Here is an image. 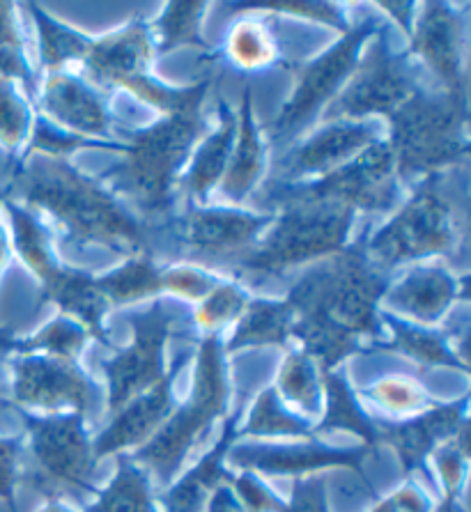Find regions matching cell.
Masks as SVG:
<instances>
[{"instance_id":"cell-1","label":"cell","mask_w":471,"mask_h":512,"mask_svg":"<svg viewBox=\"0 0 471 512\" xmlns=\"http://www.w3.org/2000/svg\"><path fill=\"white\" fill-rule=\"evenodd\" d=\"M5 196L35 214L49 216L69 246L104 248L122 255V260L152 251L150 223L115 196L99 177L83 173L67 157L23 154L14 161Z\"/></svg>"},{"instance_id":"cell-2","label":"cell","mask_w":471,"mask_h":512,"mask_svg":"<svg viewBox=\"0 0 471 512\" xmlns=\"http://www.w3.org/2000/svg\"><path fill=\"white\" fill-rule=\"evenodd\" d=\"M469 186L467 164L432 173L412 184V193L400 200L380 228L361 248L377 269L396 271L453 253L467 251Z\"/></svg>"},{"instance_id":"cell-3","label":"cell","mask_w":471,"mask_h":512,"mask_svg":"<svg viewBox=\"0 0 471 512\" xmlns=\"http://www.w3.org/2000/svg\"><path fill=\"white\" fill-rule=\"evenodd\" d=\"M203 106H187L129 131L122 141V159L99 175L145 223L173 219L182 173L193 147L207 134Z\"/></svg>"},{"instance_id":"cell-4","label":"cell","mask_w":471,"mask_h":512,"mask_svg":"<svg viewBox=\"0 0 471 512\" xmlns=\"http://www.w3.org/2000/svg\"><path fill=\"white\" fill-rule=\"evenodd\" d=\"M391 274L366 258L361 242H354L331 258L306 267L285 294L295 317L331 324L359 338L366 349L384 340L380 304Z\"/></svg>"},{"instance_id":"cell-5","label":"cell","mask_w":471,"mask_h":512,"mask_svg":"<svg viewBox=\"0 0 471 512\" xmlns=\"http://www.w3.org/2000/svg\"><path fill=\"white\" fill-rule=\"evenodd\" d=\"M230 402L233 382L228 356L223 352V336L198 338L187 400L177 402L164 428L148 444L131 453V460L150 473L154 490L164 492L180 476L193 448L230 414Z\"/></svg>"},{"instance_id":"cell-6","label":"cell","mask_w":471,"mask_h":512,"mask_svg":"<svg viewBox=\"0 0 471 512\" xmlns=\"http://www.w3.org/2000/svg\"><path fill=\"white\" fill-rule=\"evenodd\" d=\"M269 212H274L272 226L242 258L219 269L221 276L235 271V281H265L311 267L350 246L359 216L352 207L324 200H279Z\"/></svg>"},{"instance_id":"cell-7","label":"cell","mask_w":471,"mask_h":512,"mask_svg":"<svg viewBox=\"0 0 471 512\" xmlns=\"http://www.w3.org/2000/svg\"><path fill=\"white\" fill-rule=\"evenodd\" d=\"M384 122L386 143L403 186L469 161V102L465 99L437 88H419Z\"/></svg>"},{"instance_id":"cell-8","label":"cell","mask_w":471,"mask_h":512,"mask_svg":"<svg viewBox=\"0 0 471 512\" xmlns=\"http://www.w3.org/2000/svg\"><path fill=\"white\" fill-rule=\"evenodd\" d=\"M23 423V478L44 494L74 506H88L99 492L95 434L83 414H28L14 409Z\"/></svg>"},{"instance_id":"cell-9","label":"cell","mask_w":471,"mask_h":512,"mask_svg":"<svg viewBox=\"0 0 471 512\" xmlns=\"http://www.w3.org/2000/svg\"><path fill=\"white\" fill-rule=\"evenodd\" d=\"M384 23L386 21L375 10L364 14L329 49L320 51L318 56L295 69V85H292L290 97L269 124V131H265L269 141H290L320 120L324 108L341 95L366 44L380 33Z\"/></svg>"},{"instance_id":"cell-10","label":"cell","mask_w":471,"mask_h":512,"mask_svg":"<svg viewBox=\"0 0 471 512\" xmlns=\"http://www.w3.org/2000/svg\"><path fill=\"white\" fill-rule=\"evenodd\" d=\"M421 69L407 49L391 42V26L366 44L354 72L343 85L341 95L331 102L318 122L331 120H386L403 106L421 85Z\"/></svg>"},{"instance_id":"cell-11","label":"cell","mask_w":471,"mask_h":512,"mask_svg":"<svg viewBox=\"0 0 471 512\" xmlns=\"http://www.w3.org/2000/svg\"><path fill=\"white\" fill-rule=\"evenodd\" d=\"M125 322L131 329L127 347L113 349V356L102 361L106 377V416L115 414L136 395L152 389L168 375L171 363L166 359L168 340L184 310L164 297L150 301L145 308H129Z\"/></svg>"},{"instance_id":"cell-12","label":"cell","mask_w":471,"mask_h":512,"mask_svg":"<svg viewBox=\"0 0 471 512\" xmlns=\"http://www.w3.org/2000/svg\"><path fill=\"white\" fill-rule=\"evenodd\" d=\"M12 409L28 414H83L88 421L106 414V391L81 361L44 354L7 356Z\"/></svg>"},{"instance_id":"cell-13","label":"cell","mask_w":471,"mask_h":512,"mask_svg":"<svg viewBox=\"0 0 471 512\" xmlns=\"http://www.w3.org/2000/svg\"><path fill=\"white\" fill-rule=\"evenodd\" d=\"M396 161L386 138L368 145L357 159L320 180L304 184H274L267 191V207L279 200H324L352 207L354 212L391 214L403 200Z\"/></svg>"},{"instance_id":"cell-14","label":"cell","mask_w":471,"mask_h":512,"mask_svg":"<svg viewBox=\"0 0 471 512\" xmlns=\"http://www.w3.org/2000/svg\"><path fill=\"white\" fill-rule=\"evenodd\" d=\"M274 212H253L233 205H187L182 216H173L166 230L175 237L189 262H198L214 271L258 244L272 226Z\"/></svg>"},{"instance_id":"cell-15","label":"cell","mask_w":471,"mask_h":512,"mask_svg":"<svg viewBox=\"0 0 471 512\" xmlns=\"http://www.w3.org/2000/svg\"><path fill=\"white\" fill-rule=\"evenodd\" d=\"M375 455V448L364 444L336 446L324 439L299 441H235L228 451L230 471H253L269 478H308L327 471H352L361 483L370 487L366 478V462Z\"/></svg>"},{"instance_id":"cell-16","label":"cell","mask_w":471,"mask_h":512,"mask_svg":"<svg viewBox=\"0 0 471 512\" xmlns=\"http://www.w3.org/2000/svg\"><path fill=\"white\" fill-rule=\"evenodd\" d=\"M467 10V3H419L405 46L419 69L430 74L432 88L465 102H469Z\"/></svg>"},{"instance_id":"cell-17","label":"cell","mask_w":471,"mask_h":512,"mask_svg":"<svg viewBox=\"0 0 471 512\" xmlns=\"http://www.w3.org/2000/svg\"><path fill=\"white\" fill-rule=\"evenodd\" d=\"M386 138L382 120L320 122L311 134L290 147L279 161L276 184H304L334 173L357 159L368 145Z\"/></svg>"},{"instance_id":"cell-18","label":"cell","mask_w":471,"mask_h":512,"mask_svg":"<svg viewBox=\"0 0 471 512\" xmlns=\"http://www.w3.org/2000/svg\"><path fill=\"white\" fill-rule=\"evenodd\" d=\"M469 299V274H455L439 260L419 262L391 278L380 308L421 327H442L458 304Z\"/></svg>"},{"instance_id":"cell-19","label":"cell","mask_w":471,"mask_h":512,"mask_svg":"<svg viewBox=\"0 0 471 512\" xmlns=\"http://www.w3.org/2000/svg\"><path fill=\"white\" fill-rule=\"evenodd\" d=\"M35 108L46 122L65 134L95 143L122 145L115 138V122L106 92L76 69L46 74L44 83L37 88Z\"/></svg>"},{"instance_id":"cell-20","label":"cell","mask_w":471,"mask_h":512,"mask_svg":"<svg viewBox=\"0 0 471 512\" xmlns=\"http://www.w3.org/2000/svg\"><path fill=\"white\" fill-rule=\"evenodd\" d=\"M193 361V352H180L168 368V375L161 379L134 400H129L125 407L108 416V423L95 434L92 448H95V460L102 464L106 457L131 455L138 448L148 444L164 423L171 418L177 407L175 382Z\"/></svg>"},{"instance_id":"cell-21","label":"cell","mask_w":471,"mask_h":512,"mask_svg":"<svg viewBox=\"0 0 471 512\" xmlns=\"http://www.w3.org/2000/svg\"><path fill=\"white\" fill-rule=\"evenodd\" d=\"M469 398L471 395L465 393L455 400H439L435 407L405 421L377 418L380 446L396 453L405 478L426 473L432 451L469 423Z\"/></svg>"},{"instance_id":"cell-22","label":"cell","mask_w":471,"mask_h":512,"mask_svg":"<svg viewBox=\"0 0 471 512\" xmlns=\"http://www.w3.org/2000/svg\"><path fill=\"white\" fill-rule=\"evenodd\" d=\"M380 322L384 329V340L377 345V349L403 356L421 370L449 368L469 377L467 317L460 324H455L453 329L421 327V324L405 322L396 315L386 313V310H380Z\"/></svg>"},{"instance_id":"cell-23","label":"cell","mask_w":471,"mask_h":512,"mask_svg":"<svg viewBox=\"0 0 471 512\" xmlns=\"http://www.w3.org/2000/svg\"><path fill=\"white\" fill-rule=\"evenodd\" d=\"M154 60L157 51H154L150 23L134 19L102 37H92L81 69L92 85L106 92L122 79L152 72Z\"/></svg>"},{"instance_id":"cell-24","label":"cell","mask_w":471,"mask_h":512,"mask_svg":"<svg viewBox=\"0 0 471 512\" xmlns=\"http://www.w3.org/2000/svg\"><path fill=\"white\" fill-rule=\"evenodd\" d=\"M235 118L237 129L233 152H230L226 175H223V180L216 191H219L230 205L239 207L258 189V184L262 182V177H265L269 164L267 134L258 120L251 85H244L242 88Z\"/></svg>"},{"instance_id":"cell-25","label":"cell","mask_w":471,"mask_h":512,"mask_svg":"<svg viewBox=\"0 0 471 512\" xmlns=\"http://www.w3.org/2000/svg\"><path fill=\"white\" fill-rule=\"evenodd\" d=\"M242 414H228L221 423L219 439L210 446V451L200 455L196 464L184 469L164 492H159L161 512H203L210 494L223 480H228V451L235 446L237 425Z\"/></svg>"},{"instance_id":"cell-26","label":"cell","mask_w":471,"mask_h":512,"mask_svg":"<svg viewBox=\"0 0 471 512\" xmlns=\"http://www.w3.org/2000/svg\"><path fill=\"white\" fill-rule=\"evenodd\" d=\"M237 118L233 106L228 102H219L216 108V127L200 138L193 147L191 159L184 168L180 180V193L187 198V205H210V196L219 189V184L226 175L230 152L235 143Z\"/></svg>"},{"instance_id":"cell-27","label":"cell","mask_w":471,"mask_h":512,"mask_svg":"<svg viewBox=\"0 0 471 512\" xmlns=\"http://www.w3.org/2000/svg\"><path fill=\"white\" fill-rule=\"evenodd\" d=\"M40 297L42 304H53L58 308V313L83 324L95 343L115 349L106 333V315L111 310V304L99 290L97 274H92L88 269L65 265L49 283L40 287Z\"/></svg>"},{"instance_id":"cell-28","label":"cell","mask_w":471,"mask_h":512,"mask_svg":"<svg viewBox=\"0 0 471 512\" xmlns=\"http://www.w3.org/2000/svg\"><path fill=\"white\" fill-rule=\"evenodd\" d=\"M3 216L10 226V244L12 255H17V260L35 278L37 285L44 287L65 267V262L58 258L56 251V237L49 223H46L40 214H35L33 209L23 207L17 200L7 198L3 193Z\"/></svg>"},{"instance_id":"cell-29","label":"cell","mask_w":471,"mask_h":512,"mask_svg":"<svg viewBox=\"0 0 471 512\" xmlns=\"http://www.w3.org/2000/svg\"><path fill=\"white\" fill-rule=\"evenodd\" d=\"M207 58L226 60L242 74H260L281 65L283 49L269 17L258 12H242L226 30L221 49L207 53Z\"/></svg>"},{"instance_id":"cell-30","label":"cell","mask_w":471,"mask_h":512,"mask_svg":"<svg viewBox=\"0 0 471 512\" xmlns=\"http://www.w3.org/2000/svg\"><path fill=\"white\" fill-rule=\"evenodd\" d=\"M324 384V405L322 416L315 423V437L324 439L327 434H352L359 439V444L380 448V432H377V418H373L361 405L347 370L336 368L322 372Z\"/></svg>"},{"instance_id":"cell-31","label":"cell","mask_w":471,"mask_h":512,"mask_svg":"<svg viewBox=\"0 0 471 512\" xmlns=\"http://www.w3.org/2000/svg\"><path fill=\"white\" fill-rule=\"evenodd\" d=\"M295 322V310L285 299L251 297L249 306L233 324L230 336H223V352L230 359L244 349L260 347H290V329Z\"/></svg>"},{"instance_id":"cell-32","label":"cell","mask_w":471,"mask_h":512,"mask_svg":"<svg viewBox=\"0 0 471 512\" xmlns=\"http://www.w3.org/2000/svg\"><path fill=\"white\" fill-rule=\"evenodd\" d=\"M272 389L290 411H295L297 416L306 418L313 425L318 423L324 405L322 370L297 345H290L283 352Z\"/></svg>"},{"instance_id":"cell-33","label":"cell","mask_w":471,"mask_h":512,"mask_svg":"<svg viewBox=\"0 0 471 512\" xmlns=\"http://www.w3.org/2000/svg\"><path fill=\"white\" fill-rule=\"evenodd\" d=\"M30 14L37 30V56L44 74L67 72V67H81L86 60L92 35L83 33L81 28L72 26L63 19L53 17L42 5L26 3L21 5Z\"/></svg>"},{"instance_id":"cell-34","label":"cell","mask_w":471,"mask_h":512,"mask_svg":"<svg viewBox=\"0 0 471 512\" xmlns=\"http://www.w3.org/2000/svg\"><path fill=\"white\" fill-rule=\"evenodd\" d=\"M313 437L315 425L285 407L272 384L260 389L237 425L239 441H299Z\"/></svg>"},{"instance_id":"cell-35","label":"cell","mask_w":471,"mask_h":512,"mask_svg":"<svg viewBox=\"0 0 471 512\" xmlns=\"http://www.w3.org/2000/svg\"><path fill=\"white\" fill-rule=\"evenodd\" d=\"M86 512H161L157 490L150 473L131 455H115V471L104 487H99Z\"/></svg>"},{"instance_id":"cell-36","label":"cell","mask_w":471,"mask_h":512,"mask_svg":"<svg viewBox=\"0 0 471 512\" xmlns=\"http://www.w3.org/2000/svg\"><path fill=\"white\" fill-rule=\"evenodd\" d=\"M97 285L111 308H134L143 301L164 297L161 265L152 251L129 255L106 274H97Z\"/></svg>"},{"instance_id":"cell-37","label":"cell","mask_w":471,"mask_h":512,"mask_svg":"<svg viewBox=\"0 0 471 512\" xmlns=\"http://www.w3.org/2000/svg\"><path fill=\"white\" fill-rule=\"evenodd\" d=\"M90 340V333L83 324L58 313L30 336H10V333L0 331V354H44L56 356V359L81 361V354L86 352Z\"/></svg>"},{"instance_id":"cell-38","label":"cell","mask_w":471,"mask_h":512,"mask_svg":"<svg viewBox=\"0 0 471 512\" xmlns=\"http://www.w3.org/2000/svg\"><path fill=\"white\" fill-rule=\"evenodd\" d=\"M210 10L205 0H171L150 23L157 58L177 49L212 51V44L203 37V21Z\"/></svg>"},{"instance_id":"cell-39","label":"cell","mask_w":471,"mask_h":512,"mask_svg":"<svg viewBox=\"0 0 471 512\" xmlns=\"http://www.w3.org/2000/svg\"><path fill=\"white\" fill-rule=\"evenodd\" d=\"M359 398L370 402L386 421H405L437 405V398L419 377L407 372H389L357 389Z\"/></svg>"},{"instance_id":"cell-40","label":"cell","mask_w":471,"mask_h":512,"mask_svg":"<svg viewBox=\"0 0 471 512\" xmlns=\"http://www.w3.org/2000/svg\"><path fill=\"white\" fill-rule=\"evenodd\" d=\"M212 88V79L193 81L189 85H171L161 81L154 72H143L129 79H122L113 85V90H122L136 99L138 104H145L159 113V118L182 111L193 104H205L207 92Z\"/></svg>"},{"instance_id":"cell-41","label":"cell","mask_w":471,"mask_h":512,"mask_svg":"<svg viewBox=\"0 0 471 512\" xmlns=\"http://www.w3.org/2000/svg\"><path fill=\"white\" fill-rule=\"evenodd\" d=\"M251 292L235 281V278H223V281L207 292L191 310V329L203 336H226V331L242 317L244 308L249 306Z\"/></svg>"},{"instance_id":"cell-42","label":"cell","mask_w":471,"mask_h":512,"mask_svg":"<svg viewBox=\"0 0 471 512\" xmlns=\"http://www.w3.org/2000/svg\"><path fill=\"white\" fill-rule=\"evenodd\" d=\"M35 104L19 83L0 79V150L10 161L21 159L35 127Z\"/></svg>"},{"instance_id":"cell-43","label":"cell","mask_w":471,"mask_h":512,"mask_svg":"<svg viewBox=\"0 0 471 512\" xmlns=\"http://www.w3.org/2000/svg\"><path fill=\"white\" fill-rule=\"evenodd\" d=\"M230 12H258L267 17H290L299 21H311L318 26L345 33L352 26L347 19V5L329 3V0H272V3H228Z\"/></svg>"},{"instance_id":"cell-44","label":"cell","mask_w":471,"mask_h":512,"mask_svg":"<svg viewBox=\"0 0 471 512\" xmlns=\"http://www.w3.org/2000/svg\"><path fill=\"white\" fill-rule=\"evenodd\" d=\"M469 434L471 423H465L462 428L439 444L432 455L428 457V469L435 471L437 487L442 494H467V480H469Z\"/></svg>"},{"instance_id":"cell-45","label":"cell","mask_w":471,"mask_h":512,"mask_svg":"<svg viewBox=\"0 0 471 512\" xmlns=\"http://www.w3.org/2000/svg\"><path fill=\"white\" fill-rule=\"evenodd\" d=\"M223 278L219 271H214L198 262H175V265L161 267V290L168 297L177 301H187L196 306L207 292H212Z\"/></svg>"},{"instance_id":"cell-46","label":"cell","mask_w":471,"mask_h":512,"mask_svg":"<svg viewBox=\"0 0 471 512\" xmlns=\"http://www.w3.org/2000/svg\"><path fill=\"white\" fill-rule=\"evenodd\" d=\"M228 485L233 487L237 501L244 512H281L285 499L258 473L253 471H230Z\"/></svg>"},{"instance_id":"cell-47","label":"cell","mask_w":471,"mask_h":512,"mask_svg":"<svg viewBox=\"0 0 471 512\" xmlns=\"http://www.w3.org/2000/svg\"><path fill=\"white\" fill-rule=\"evenodd\" d=\"M23 480V432L0 434V503L7 512L17 510V490Z\"/></svg>"},{"instance_id":"cell-48","label":"cell","mask_w":471,"mask_h":512,"mask_svg":"<svg viewBox=\"0 0 471 512\" xmlns=\"http://www.w3.org/2000/svg\"><path fill=\"white\" fill-rule=\"evenodd\" d=\"M281 512H331L327 473L292 480L290 499Z\"/></svg>"},{"instance_id":"cell-49","label":"cell","mask_w":471,"mask_h":512,"mask_svg":"<svg viewBox=\"0 0 471 512\" xmlns=\"http://www.w3.org/2000/svg\"><path fill=\"white\" fill-rule=\"evenodd\" d=\"M435 506L432 494L416 478H405L396 490L382 496L366 512H430Z\"/></svg>"},{"instance_id":"cell-50","label":"cell","mask_w":471,"mask_h":512,"mask_svg":"<svg viewBox=\"0 0 471 512\" xmlns=\"http://www.w3.org/2000/svg\"><path fill=\"white\" fill-rule=\"evenodd\" d=\"M370 10H375L380 17L386 21H393L400 33L409 37V30H412V23L416 17V10H419V3H370Z\"/></svg>"},{"instance_id":"cell-51","label":"cell","mask_w":471,"mask_h":512,"mask_svg":"<svg viewBox=\"0 0 471 512\" xmlns=\"http://www.w3.org/2000/svg\"><path fill=\"white\" fill-rule=\"evenodd\" d=\"M5 46H26V37L19 26L17 5L0 0V49Z\"/></svg>"},{"instance_id":"cell-52","label":"cell","mask_w":471,"mask_h":512,"mask_svg":"<svg viewBox=\"0 0 471 512\" xmlns=\"http://www.w3.org/2000/svg\"><path fill=\"white\" fill-rule=\"evenodd\" d=\"M203 512H244V508L242 503L237 501V496L233 492V487L228 485V480H223V483L210 494Z\"/></svg>"},{"instance_id":"cell-53","label":"cell","mask_w":471,"mask_h":512,"mask_svg":"<svg viewBox=\"0 0 471 512\" xmlns=\"http://www.w3.org/2000/svg\"><path fill=\"white\" fill-rule=\"evenodd\" d=\"M0 203H3V193H0ZM12 262V244H10V232L5 228V221H3V209H0V278L10 267Z\"/></svg>"},{"instance_id":"cell-54","label":"cell","mask_w":471,"mask_h":512,"mask_svg":"<svg viewBox=\"0 0 471 512\" xmlns=\"http://www.w3.org/2000/svg\"><path fill=\"white\" fill-rule=\"evenodd\" d=\"M430 512H469L467 506V494L458 496V494H442L435 506H432Z\"/></svg>"},{"instance_id":"cell-55","label":"cell","mask_w":471,"mask_h":512,"mask_svg":"<svg viewBox=\"0 0 471 512\" xmlns=\"http://www.w3.org/2000/svg\"><path fill=\"white\" fill-rule=\"evenodd\" d=\"M35 512H86V510L63 499H44L40 506L35 508Z\"/></svg>"},{"instance_id":"cell-56","label":"cell","mask_w":471,"mask_h":512,"mask_svg":"<svg viewBox=\"0 0 471 512\" xmlns=\"http://www.w3.org/2000/svg\"><path fill=\"white\" fill-rule=\"evenodd\" d=\"M0 405H7V402L3 400V395H0Z\"/></svg>"}]
</instances>
